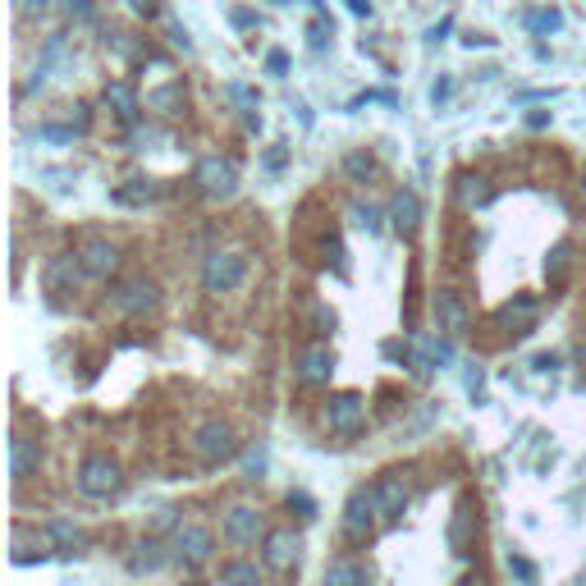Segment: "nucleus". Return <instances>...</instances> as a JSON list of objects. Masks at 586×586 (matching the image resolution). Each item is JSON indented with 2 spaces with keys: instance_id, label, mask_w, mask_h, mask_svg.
<instances>
[{
  "instance_id": "f257e3e1",
  "label": "nucleus",
  "mask_w": 586,
  "mask_h": 586,
  "mask_svg": "<svg viewBox=\"0 0 586 586\" xmlns=\"http://www.w3.org/2000/svg\"><path fill=\"white\" fill-rule=\"evenodd\" d=\"M247 279V256L238 247H215L202 261V288L206 293H234Z\"/></svg>"
},
{
  "instance_id": "f03ea898",
  "label": "nucleus",
  "mask_w": 586,
  "mask_h": 586,
  "mask_svg": "<svg viewBox=\"0 0 586 586\" xmlns=\"http://www.w3.org/2000/svg\"><path fill=\"white\" fill-rule=\"evenodd\" d=\"M193 454H197L206 467L229 463V458L238 454V435H234V426H229V422H202V426H197V435H193Z\"/></svg>"
},
{
  "instance_id": "7ed1b4c3",
  "label": "nucleus",
  "mask_w": 586,
  "mask_h": 586,
  "mask_svg": "<svg viewBox=\"0 0 586 586\" xmlns=\"http://www.w3.org/2000/svg\"><path fill=\"white\" fill-rule=\"evenodd\" d=\"M120 486H124V472H120V463H115L110 454L83 458V467H78V490H83L88 499H110Z\"/></svg>"
},
{
  "instance_id": "20e7f679",
  "label": "nucleus",
  "mask_w": 586,
  "mask_h": 586,
  "mask_svg": "<svg viewBox=\"0 0 586 586\" xmlns=\"http://www.w3.org/2000/svg\"><path fill=\"white\" fill-rule=\"evenodd\" d=\"M193 183L202 188V197H234V188H238V165L234 161H225V156H202L197 161V170H193Z\"/></svg>"
},
{
  "instance_id": "39448f33",
  "label": "nucleus",
  "mask_w": 586,
  "mask_h": 586,
  "mask_svg": "<svg viewBox=\"0 0 586 586\" xmlns=\"http://www.w3.org/2000/svg\"><path fill=\"white\" fill-rule=\"evenodd\" d=\"M211 549H215V540H211V531L197 527V522H183V527L174 531V540H170V554H174V563H179L183 572L202 568V563L211 559Z\"/></svg>"
},
{
  "instance_id": "423d86ee",
  "label": "nucleus",
  "mask_w": 586,
  "mask_h": 586,
  "mask_svg": "<svg viewBox=\"0 0 586 586\" xmlns=\"http://www.w3.org/2000/svg\"><path fill=\"white\" fill-rule=\"evenodd\" d=\"M376 518H381V508H376V490H353L349 495V504H344V536L353 540V545H362V540H371V531H376Z\"/></svg>"
},
{
  "instance_id": "0eeeda50",
  "label": "nucleus",
  "mask_w": 586,
  "mask_h": 586,
  "mask_svg": "<svg viewBox=\"0 0 586 586\" xmlns=\"http://www.w3.org/2000/svg\"><path fill=\"white\" fill-rule=\"evenodd\" d=\"M298 554H303V536L298 531H288V527H275L266 531L261 540V559L270 572H288V568H298Z\"/></svg>"
},
{
  "instance_id": "6e6552de",
  "label": "nucleus",
  "mask_w": 586,
  "mask_h": 586,
  "mask_svg": "<svg viewBox=\"0 0 586 586\" xmlns=\"http://www.w3.org/2000/svg\"><path fill=\"white\" fill-rule=\"evenodd\" d=\"M110 303H115V312H124V317H147V312H156V303H161V288H156L152 279H124V284L110 293Z\"/></svg>"
},
{
  "instance_id": "1a4fd4ad",
  "label": "nucleus",
  "mask_w": 586,
  "mask_h": 586,
  "mask_svg": "<svg viewBox=\"0 0 586 586\" xmlns=\"http://www.w3.org/2000/svg\"><path fill=\"white\" fill-rule=\"evenodd\" d=\"M431 308H435V321H440V330L445 335H467L472 330V312H467V303H463V293H454V288H435V298H431Z\"/></svg>"
},
{
  "instance_id": "9d476101",
  "label": "nucleus",
  "mask_w": 586,
  "mask_h": 586,
  "mask_svg": "<svg viewBox=\"0 0 586 586\" xmlns=\"http://www.w3.org/2000/svg\"><path fill=\"white\" fill-rule=\"evenodd\" d=\"M376 508H381V522H399L403 518V508H408V499H413V490H408V476L403 472H385L376 486Z\"/></svg>"
},
{
  "instance_id": "9b49d317",
  "label": "nucleus",
  "mask_w": 586,
  "mask_h": 586,
  "mask_svg": "<svg viewBox=\"0 0 586 586\" xmlns=\"http://www.w3.org/2000/svg\"><path fill=\"white\" fill-rule=\"evenodd\" d=\"M326 422H330V431H335V435H358V431H362V422H367V403H362L358 394H330V403H326Z\"/></svg>"
},
{
  "instance_id": "f8f14e48",
  "label": "nucleus",
  "mask_w": 586,
  "mask_h": 586,
  "mask_svg": "<svg viewBox=\"0 0 586 586\" xmlns=\"http://www.w3.org/2000/svg\"><path fill=\"white\" fill-rule=\"evenodd\" d=\"M78 261H83V270H88L92 279H110V275L120 270V247H115L110 238H88V243L78 247Z\"/></svg>"
},
{
  "instance_id": "ddd939ff",
  "label": "nucleus",
  "mask_w": 586,
  "mask_h": 586,
  "mask_svg": "<svg viewBox=\"0 0 586 586\" xmlns=\"http://www.w3.org/2000/svg\"><path fill=\"white\" fill-rule=\"evenodd\" d=\"M385 215H390V225H394L403 238H413V234L422 229V197H417L413 188H399V193L390 197Z\"/></svg>"
},
{
  "instance_id": "4468645a",
  "label": "nucleus",
  "mask_w": 586,
  "mask_h": 586,
  "mask_svg": "<svg viewBox=\"0 0 586 586\" xmlns=\"http://www.w3.org/2000/svg\"><path fill=\"white\" fill-rule=\"evenodd\" d=\"M42 467V445L33 440V435H10V476L15 481H28L33 472Z\"/></svg>"
},
{
  "instance_id": "2eb2a0df",
  "label": "nucleus",
  "mask_w": 586,
  "mask_h": 586,
  "mask_svg": "<svg viewBox=\"0 0 586 586\" xmlns=\"http://www.w3.org/2000/svg\"><path fill=\"white\" fill-rule=\"evenodd\" d=\"M225 536H229L234 545H256V536H261V513L247 508V504H234V508L225 513Z\"/></svg>"
},
{
  "instance_id": "dca6fc26",
  "label": "nucleus",
  "mask_w": 586,
  "mask_h": 586,
  "mask_svg": "<svg viewBox=\"0 0 586 586\" xmlns=\"http://www.w3.org/2000/svg\"><path fill=\"white\" fill-rule=\"evenodd\" d=\"M170 559H174V554H165V545H161L156 536H147V540H138V545L129 549V572H138V577H142V572H161Z\"/></svg>"
},
{
  "instance_id": "f3484780",
  "label": "nucleus",
  "mask_w": 586,
  "mask_h": 586,
  "mask_svg": "<svg viewBox=\"0 0 586 586\" xmlns=\"http://www.w3.org/2000/svg\"><path fill=\"white\" fill-rule=\"evenodd\" d=\"M536 298H527V293H522V298H513V303H504L499 312H495V321L504 326V330H513V335H522V330H531L536 326Z\"/></svg>"
},
{
  "instance_id": "a211bd4d",
  "label": "nucleus",
  "mask_w": 586,
  "mask_h": 586,
  "mask_svg": "<svg viewBox=\"0 0 586 586\" xmlns=\"http://www.w3.org/2000/svg\"><path fill=\"white\" fill-rule=\"evenodd\" d=\"M83 275H88V270H83L78 252H74V256H56V261L47 266V284H51V293H74Z\"/></svg>"
},
{
  "instance_id": "6ab92c4d",
  "label": "nucleus",
  "mask_w": 586,
  "mask_h": 586,
  "mask_svg": "<svg viewBox=\"0 0 586 586\" xmlns=\"http://www.w3.org/2000/svg\"><path fill=\"white\" fill-rule=\"evenodd\" d=\"M330 371H335V353H330V349H308V353L298 358V381H303V385H326Z\"/></svg>"
},
{
  "instance_id": "aec40b11",
  "label": "nucleus",
  "mask_w": 586,
  "mask_h": 586,
  "mask_svg": "<svg viewBox=\"0 0 586 586\" xmlns=\"http://www.w3.org/2000/svg\"><path fill=\"white\" fill-rule=\"evenodd\" d=\"M106 106L115 110V120H120V124H138V115H142L138 92H133L129 83H106Z\"/></svg>"
},
{
  "instance_id": "412c9836",
  "label": "nucleus",
  "mask_w": 586,
  "mask_h": 586,
  "mask_svg": "<svg viewBox=\"0 0 586 586\" xmlns=\"http://www.w3.org/2000/svg\"><path fill=\"white\" fill-rule=\"evenodd\" d=\"M367 581H371V568L358 559H335L326 568V586H367Z\"/></svg>"
},
{
  "instance_id": "4be33fe9",
  "label": "nucleus",
  "mask_w": 586,
  "mask_h": 586,
  "mask_svg": "<svg viewBox=\"0 0 586 586\" xmlns=\"http://www.w3.org/2000/svg\"><path fill=\"white\" fill-rule=\"evenodd\" d=\"M47 531H51V540H56V549L60 554H83L88 549V536H83V527H74V522H65V518H56V522H47Z\"/></svg>"
},
{
  "instance_id": "5701e85b",
  "label": "nucleus",
  "mask_w": 586,
  "mask_h": 586,
  "mask_svg": "<svg viewBox=\"0 0 586 586\" xmlns=\"http://www.w3.org/2000/svg\"><path fill=\"white\" fill-rule=\"evenodd\" d=\"M56 540H51V531H42L37 540L28 536V527H15V559L19 563H33V559H47V549H51Z\"/></svg>"
},
{
  "instance_id": "b1692460",
  "label": "nucleus",
  "mask_w": 586,
  "mask_h": 586,
  "mask_svg": "<svg viewBox=\"0 0 586 586\" xmlns=\"http://www.w3.org/2000/svg\"><path fill=\"white\" fill-rule=\"evenodd\" d=\"M156 197H161V188L152 179H129L124 188H115V202H124V206H142V202H156Z\"/></svg>"
},
{
  "instance_id": "393cba45",
  "label": "nucleus",
  "mask_w": 586,
  "mask_h": 586,
  "mask_svg": "<svg viewBox=\"0 0 586 586\" xmlns=\"http://www.w3.org/2000/svg\"><path fill=\"white\" fill-rule=\"evenodd\" d=\"M458 197H463V206H472V211H476V206H486V202H490V188H486V179H481V174H467V179L458 183Z\"/></svg>"
},
{
  "instance_id": "a878e982",
  "label": "nucleus",
  "mask_w": 586,
  "mask_h": 586,
  "mask_svg": "<svg viewBox=\"0 0 586 586\" xmlns=\"http://www.w3.org/2000/svg\"><path fill=\"white\" fill-rule=\"evenodd\" d=\"M147 106H156L161 115H179V110H183V92H179V88H161V92L147 97Z\"/></svg>"
},
{
  "instance_id": "bb28decb",
  "label": "nucleus",
  "mask_w": 586,
  "mask_h": 586,
  "mask_svg": "<svg viewBox=\"0 0 586 586\" xmlns=\"http://www.w3.org/2000/svg\"><path fill=\"white\" fill-rule=\"evenodd\" d=\"M220 581H256L261 572H256V563H243V559H229V563H220V572H215Z\"/></svg>"
},
{
  "instance_id": "cd10ccee",
  "label": "nucleus",
  "mask_w": 586,
  "mask_h": 586,
  "mask_svg": "<svg viewBox=\"0 0 586 586\" xmlns=\"http://www.w3.org/2000/svg\"><path fill=\"white\" fill-rule=\"evenodd\" d=\"M381 220H390V215H381L371 202H353V225H358V229L376 234V229H381Z\"/></svg>"
},
{
  "instance_id": "c85d7f7f",
  "label": "nucleus",
  "mask_w": 586,
  "mask_h": 586,
  "mask_svg": "<svg viewBox=\"0 0 586 586\" xmlns=\"http://www.w3.org/2000/svg\"><path fill=\"white\" fill-rule=\"evenodd\" d=\"M559 24H563L559 10H531V15H527V28H531V33H559Z\"/></svg>"
},
{
  "instance_id": "c756f323",
  "label": "nucleus",
  "mask_w": 586,
  "mask_h": 586,
  "mask_svg": "<svg viewBox=\"0 0 586 586\" xmlns=\"http://www.w3.org/2000/svg\"><path fill=\"white\" fill-rule=\"evenodd\" d=\"M344 170H349V179H358V183H367V179L376 174V161H371L367 152H353V156L344 161Z\"/></svg>"
},
{
  "instance_id": "7c9ffc66",
  "label": "nucleus",
  "mask_w": 586,
  "mask_h": 586,
  "mask_svg": "<svg viewBox=\"0 0 586 586\" xmlns=\"http://www.w3.org/2000/svg\"><path fill=\"white\" fill-rule=\"evenodd\" d=\"M568 256H572V243H559V247L549 252V261H545V275H549V284H559V279H563V270H568Z\"/></svg>"
},
{
  "instance_id": "2f4dec72",
  "label": "nucleus",
  "mask_w": 586,
  "mask_h": 586,
  "mask_svg": "<svg viewBox=\"0 0 586 586\" xmlns=\"http://www.w3.org/2000/svg\"><path fill=\"white\" fill-rule=\"evenodd\" d=\"M60 10L74 19V24H92L97 10H92V0H60Z\"/></svg>"
},
{
  "instance_id": "473e14b6",
  "label": "nucleus",
  "mask_w": 586,
  "mask_h": 586,
  "mask_svg": "<svg viewBox=\"0 0 586 586\" xmlns=\"http://www.w3.org/2000/svg\"><path fill=\"white\" fill-rule=\"evenodd\" d=\"M225 97H229L234 106H243L247 115L256 110V92H252V88H243V83H229V88H225Z\"/></svg>"
},
{
  "instance_id": "72a5a7b5",
  "label": "nucleus",
  "mask_w": 586,
  "mask_h": 586,
  "mask_svg": "<svg viewBox=\"0 0 586 586\" xmlns=\"http://www.w3.org/2000/svg\"><path fill=\"white\" fill-rule=\"evenodd\" d=\"M288 508H298V518H308V522L317 518V504H312V495H303V490L288 495Z\"/></svg>"
},
{
  "instance_id": "f704fd0d",
  "label": "nucleus",
  "mask_w": 586,
  "mask_h": 586,
  "mask_svg": "<svg viewBox=\"0 0 586 586\" xmlns=\"http://www.w3.org/2000/svg\"><path fill=\"white\" fill-rule=\"evenodd\" d=\"M88 124H92V115H88V106H83V101H78V106H69V129H74V133H83Z\"/></svg>"
},
{
  "instance_id": "c9c22d12",
  "label": "nucleus",
  "mask_w": 586,
  "mask_h": 586,
  "mask_svg": "<svg viewBox=\"0 0 586 586\" xmlns=\"http://www.w3.org/2000/svg\"><path fill=\"white\" fill-rule=\"evenodd\" d=\"M261 472H266V454L252 449V454H247V481H261Z\"/></svg>"
},
{
  "instance_id": "e433bc0d",
  "label": "nucleus",
  "mask_w": 586,
  "mask_h": 586,
  "mask_svg": "<svg viewBox=\"0 0 586 586\" xmlns=\"http://www.w3.org/2000/svg\"><path fill=\"white\" fill-rule=\"evenodd\" d=\"M266 69H270L275 78H284V69H288V56H284V51H270V56H266Z\"/></svg>"
},
{
  "instance_id": "4c0bfd02",
  "label": "nucleus",
  "mask_w": 586,
  "mask_h": 586,
  "mask_svg": "<svg viewBox=\"0 0 586 586\" xmlns=\"http://www.w3.org/2000/svg\"><path fill=\"white\" fill-rule=\"evenodd\" d=\"M508 572H518L522 581H531V577H536V568H531L527 559H518V554H508Z\"/></svg>"
},
{
  "instance_id": "58836bf2",
  "label": "nucleus",
  "mask_w": 586,
  "mask_h": 586,
  "mask_svg": "<svg viewBox=\"0 0 586 586\" xmlns=\"http://www.w3.org/2000/svg\"><path fill=\"white\" fill-rule=\"evenodd\" d=\"M330 330H335V312L321 308V312H317V335H330Z\"/></svg>"
},
{
  "instance_id": "ea45409f",
  "label": "nucleus",
  "mask_w": 586,
  "mask_h": 586,
  "mask_svg": "<svg viewBox=\"0 0 586 586\" xmlns=\"http://www.w3.org/2000/svg\"><path fill=\"white\" fill-rule=\"evenodd\" d=\"M129 5H133V15H147V19L156 15V0H129Z\"/></svg>"
},
{
  "instance_id": "a19ab883",
  "label": "nucleus",
  "mask_w": 586,
  "mask_h": 586,
  "mask_svg": "<svg viewBox=\"0 0 586 586\" xmlns=\"http://www.w3.org/2000/svg\"><path fill=\"white\" fill-rule=\"evenodd\" d=\"M349 10L353 15H371V0H349Z\"/></svg>"
},
{
  "instance_id": "79ce46f5",
  "label": "nucleus",
  "mask_w": 586,
  "mask_h": 586,
  "mask_svg": "<svg viewBox=\"0 0 586 586\" xmlns=\"http://www.w3.org/2000/svg\"><path fill=\"white\" fill-rule=\"evenodd\" d=\"M15 5H19V10H42L47 0H15Z\"/></svg>"
},
{
  "instance_id": "37998d69",
  "label": "nucleus",
  "mask_w": 586,
  "mask_h": 586,
  "mask_svg": "<svg viewBox=\"0 0 586 586\" xmlns=\"http://www.w3.org/2000/svg\"><path fill=\"white\" fill-rule=\"evenodd\" d=\"M581 197H586V179H581Z\"/></svg>"
}]
</instances>
